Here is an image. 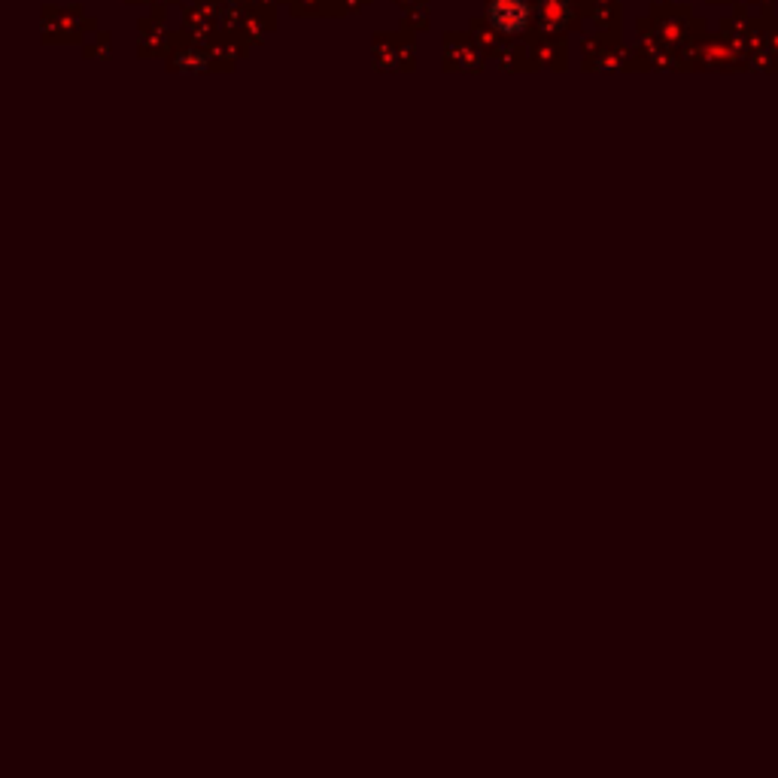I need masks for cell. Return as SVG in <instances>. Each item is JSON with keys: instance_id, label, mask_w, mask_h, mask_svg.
Here are the masks:
<instances>
[{"instance_id": "1", "label": "cell", "mask_w": 778, "mask_h": 778, "mask_svg": "<svg viewBox=\"0 0 778 778\" xmlns=\"http://www.w3.org/2000/svg\"><path fill=\"white\" fill-rule=\"evenodd\" d=\"M487 19L502 34H520L529 25V4L526 0H493Z\"/></svg>"}]
</instances>
